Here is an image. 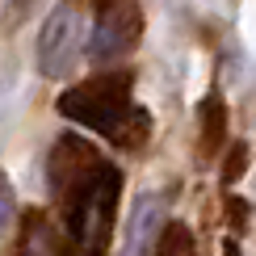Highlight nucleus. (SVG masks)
<instances>
[{"label": "nucleus", "instance_id": "1", "mask_svg": "<svg viewBox=\"0 0 256 256\" xmlns=\"http://www.w3.org/2000/svg\"><path fill=\"white\" fill-rule=\"evenodd\" d=\"M46 180L63 210V236L76 256H110L122 206V168L80 134H63L50 147Z\"/></svg>", "mask_w": 256, "mask_h": 256}, {"label": "nucleus", "instance_id": "4", "mask_svg": "<svg viewBox=\"0 0 256 256\" xmlns=\"http://www.w3.org/2000/svg\"><path fill=\"white\" fill-rule=\"evenodd\" d=\"M84 42H88V34H84V0H59L50 8L46 26L38 30V72L46 80L72 76Z\"/></svg>", "mask_w": 256, "mask_h": 256}, {"label": "nucleus", "instance_id": "3", "mask_svg": "<svg viewBox=\"0 0 256 256\" xmlns=\"http://www.w3.org/2000/svg\"><path fill=\"white\" fill-rule=\"evenodd\" d=\"M143 42V4L138 0H88V42L84 55L101 68L122 63Z\"/></svg>", "mask_w": 256, "mask_h": 256}, {"label": "nucleus", "instance_id": "2", "mask_svg": "<svg viewBox=\"0 0 256 256\" xmlns=\"http://www.w3.org/2000/svg\"><path fill=\"white\" fill-rule=\"evenodd\" d=\"M59 114L84 130L101 134L118 152H138L152 138V114L134 101V76L126 68L97 72L59 92Z\"/></svg>", "mask_w": 256, "mask_h": 256}, {"label": "nucleus", "instance_id": "5", "mask_svg": "<svg viewBox=\"0 0 256 256\" xmlns=\"http://www.w3.org/2000/svg\"><path fill=\"white\" fill-rule=\"evenodd\" d=\"M152 256H198V244H194V231L185 222H164V231L156 236V248Z\"/></svg>", "mask_w": 256, "mask_h": 256}, {"label": "nucleus", "instance_id": "8", "mask_svg": "<svg viewBox=\"0 0 256 256\" xmlns=\"http://www.w3.org/2000/svg\"><path fill=\"white\" fill-rule=\"evenodd\" d=\"M26 4H30V0H21V4H17V8H26Z\"/></svg>", "mask_w": 256, "mask_h": 256}, {"label": "nucleus", "instance_id": "7", "mask_svg": "<svg viewBox=\"0 0 256 256\" xmlns=\"http://www.w3.org/2000/svg\"><path fill=\"white\" fill-rule=\"evenodd\" d=\"M13 206H17L13 202V185H8V176L0 172V236L13 227Z\"/></svg>", "mask_w": 256, "mask_h": 256}, {"label": "nucleus", "instance_id": "6", "mask_svg": "<svg viewBox=\"0 0 256 256\" xmlns=\"http://www.w3.org/2000/svg\"><path fill=\"white\" fill-rule=\"evenodd\" d=\"M202 122H206V138H202V147H206V156L218 152L222 143V126H227V105H222V97H206V105H202Z\"/></svg>", "mask_w": 256, "mask_h": 256}]
</instances>
